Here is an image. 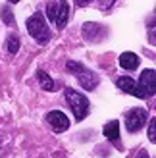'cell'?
I'll return each instance as SVG.
<instances>
[{
    "mask_svg": "<svg viewBox=\"0 0 156 158\" xmlns=\"http://www.w3.org/2000/svg\"><path fill=\"white\" fill-rule=\"evenodd\" d=\"M27 31L39 44H46L50 41V31H48V25H46L43 14H33L27 19Z\"/></svg>",
    "mask_w": 156,
    "mask_h": 158,
    "instance_id": "obj_1",
    "label": "cell"
},
{
    "mask_svg": "<svg viewBox=\"0 0 156 158\" xmlns=\"http://www.w3.org/2000/svg\"><path fill=\"white\" fill-rule=\"evenodd\" d=\"M64 94H66V100H68L69 108H72L75 120H79V122L85 120V116L89 114V98L85 94H81L79 91H73V89H66Z\"/></svg>",
    "mask_w": 156,
    "mask_h": 158,
    "instance_id": "obj_2",
    "label": "cell"
},
{
    "mask_svg": "<svg viewBox=\"0 0 156 158\" xmlns=\"http://www.w3.org/2000/svg\"><path fill=\"white\" fill-rule=\"evenodd\" d=\"M146 123V110L145 108H133L125 116V125L129 133H137Z\"/></svg>",
    "mask_w": 156,
    "mask_h": 158,
    "instance_id": "obj_3",
    "label": "cell"
},
{
    "mask_svg": "<svg viewBox=\"0 0 156 158\" xmlns=\"http://www.w3.org/2000/svg\"><path fill=\"white\" fill-rule=\"evenodd\" d=\"M139 91L146 97H152L156 91V72L154 69H145L139 77Z\"/></svg>",
    "mask_w": 156,
    "mask_h": 158,
    "instance_id": "obj_4",
    "label": "cell"
},
{
    "mask_svg": "<svg viewBox=\"0 0 156 158\" xmlns=\"http://www.w3.org/2000/svg\"><path fill=\"white\" fill-rule=\"evenodd\" d=\"M46 122H48V125L56 131V133H62V131H66L69 127V120H68V116L64 112H60V110H52V112L46 114Z\"/></svg>",
    "mask_w": 156,
    "mask_h": 158,
    "instance_id": "obj_5",
    "label": "cell"
},
{
    "mask_svg": "<svg viewBox=\"0 0 156 158\" xmlns=\"http://www.w3.org/2000/svg\"><path fill=\"white\" fill-rule=\"evenodd\" d=\"M75 75H77V81L81 83V87H83L85 91H92V89H96V85L100 83V77H98L96 73H92L91 69H87V68H81Z\"/></svg>",
    "mask_w": 156,
    "mask_h": 158,
    "instance_id": "obj_6",
    "label": "cell"
},
{
    "mask_svg": "<svg viewBox=\"0 0 156 158\" xmlns=\"http://www.w3.org/2000/svg\"><path fill=\"white\" fill-rule=\"evenodd\" d=\"M116 85H118L123 93L133 94V97H137V98H145V94H143L141 91H139V85H137V83L133 81V79H131V77H127V75L118 77V79H116Z\"/></svg>",
    "mask_w": 156,
    "mask_h": 158,
    "instance_id": "obj_7",
    "label": "cell"
},
{
    "mask_svg": "<svg viewBox=\"0 0 156 158\" xmlns=\"http://www.w3.org/2000/svg\"><path fill=\"white\" fill-rule=\"evenodd\" d=\"M102 131H104V137L110 141L112 145L120 147V122H108Z\"/></svg>",
    "mask_w": 156,
    "mask_h": 158,
    "instance_id": "obj_8",
    "label": "cell"
},
{
    "mask_svg": "<svg viewBox=\"0 0 156 158\" xmlns=\"http://www.w3.org/2000/svg\"><path fill=\"white\" fill-rule=\"evenodd\" d=\"M68 18H69V4H68V0H62V2H58V10H56V25L60 29H64L66 27V23H68Z\"/></svg>",
    "mask_w": 156,
    "mask_h": 158,
    "instance_id": "obj_9",
    "label": "cell"
},
{
    "mask_svg": "<svg viewBox=\"0 0 156 158\" xmlns=\"http://www.w3.org/2000/svg\"><path fill=\"white\" fill-rule=\"evenodd\" d=\"M139 62H141V60H139V56L133 54V52H123L120 56V66L123 69H137Z\"/></svg>",
    "mask_w": 156,
    "mask_h": 158,
    "instance_id": "obj_10",
    "label": "cell"
},
{
    "mask_svg": "<svg viewBox=\"0 0 156 158\" xmlns=\"http://www.w3.org/2000/svg\"><path fill=\"white\" fill-rule=\"evenodd\" d=\"M37 75H39V81H41V89H43V91H54L56 83H54L48 75H46V72H43V69H41Z\"/></svg>",
    "mask_w": 156,
    "mask_h": 158,
    "instance_id": "obj_11",
    "label": "cell"
},
{
    "mask_svg": "<svg viewBox=\"0 0 156 158\" xmlns=\"http://www.w3.org/2000/svg\"><path fill=\"white\" fill-rule=\"evenodd\" d=\"M6 50L8 52H12V54H15L19 50V39L15 37V35H10L6 39Z\"/></svg>",
    "mask_w": 156,
    "mask_h": 158,
    "instance_id": "obj_12",
    "label": "cell"
},
{
    "mask_svg": "<svg viewBox=\"0 0 156 158\" xmlns=\"http://www.w3.org/2000/svg\"><path fill=\"white\" fill-rule=\"evenodd\" d=\"M56 10H58V4L56 2H48V6H46V12H48V19L54 23V19H56Z\"/></svg>",
    "mask_w": 156,
    "mask_h": 158,
    "instance_id": "obj_13",
    "label": "cell"
},
{
    "mask_svg": "<svg viewBox=\"0 0 156 158\" xmlns=\"http://www.w3.org/2000/svg\"><path fill=\"white\" fill-rule=\"evenodd\" d=\"M2 19L6 23H10V25H14V15H12V12L8 10V8H2Z\"/></svg>",
    "mask_w": 156,
    "mask_h": 158,
    "instance_id": "obj_14",
    "label": "cell"
},
{
    "mask_svg": "<svg viewBox=\"0 0 156 158\" xmlns=\"http://www.w3.org/2000/svg\"><path fill=\"white\" fill-rule=\"evenodd\" d=\"M149 139L152 141V143L156 141V120H152V122L149 123Z\"/></svg>",
    "mask_w": 156,
    "mask_h": 158,
    "instance_id": "obj_15",
    "label": "cell"
},
{
    "mask_svg": "<svg viewBox=\"0 0 156 158\" xmlns=\"http://www.w3.org/2000/svg\"><path fill=\"white\" fill-rule=\"evenodd\" d=\"M114 2H116V0H100V2H98V6L102 8V10H108V8H110Z\"/></svg>",
    "mask_w": 156,
    "mask_h": 158,
    "instance_id": "obj_16",
    "label": "cell"
},
{
    "mask_svg": "<svg viewBox=\"0 0 156 158\" xmlns=\"http://www.w3.org/2000/svg\"><path fill=\"white\" fill-rule=\"evenodd\" d=\"M89 0H77V6H87Z\"/></svg>",
    "mask_w": 156,
    "mask_h": 158,
    "instance_id": "obj_17",
    "label": "cell"
},
{
    "mask_svg": "<svg viewBox=\"0 0 156 158\" xmlns=\"http://www.w3.org/2000/svg\"><path fill=\"white\" fill-rule=\"evenodd\" d=\"M137 158H149V154H146V152H145V151H143V152H141V154H139V156H137Z\"/></svg>",
    "mask_w": 156,
    "mask_h": 158,
    "instance_id": "obj_18",
    "label": "cell"
},
{
    "mask_svg": "<svg viewBox=\"0 0 156 158\" xmlns=\"http://www.w3.org/2000/svg\"><path fill=\"white\" fill-rule=\"evenodd\" d=\"M10 2H12V4H15V2H19V0H10Z\"/></svg>",
    "mask_w": 156,
    "mask_h": 158,
    "instance_id": "obj_19",
    "label": "cell"
}]
</instances>
